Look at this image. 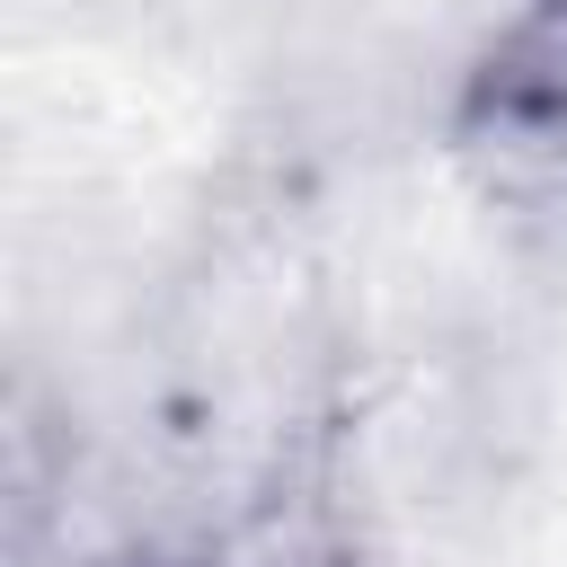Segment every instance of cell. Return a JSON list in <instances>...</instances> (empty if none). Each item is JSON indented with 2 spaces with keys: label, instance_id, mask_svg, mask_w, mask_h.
<instances>
[{
  "label": "cell",
  "instance_id": "obj_1",
  "mask_svg": "<svg viewBox=\"0 0 567 567\" xmlns=\"http://www.w3.org/2000/svg\"><path fill=\"white\" fill-rule=\"evenodd\" d=\"M452 168L505 213H567V0H514L443 106Z\"/></svg>",
  "mask_w": 567,
  "mask_h": 567
},
{
  "label": "cell",
  "instance_id": "obj_2",
  "mask_svg": "<svg viewBox=\"0 0 567 567\" xmlns=\"http://www.w3.org/2000/svg\"><path fill=\"white\" fill-rule=\"evenodd\" d=\"M115 567H168V558H115Z\"/></svg>",
  "mask_w": 567,
  "mask_h": 567
}]
</instances>
